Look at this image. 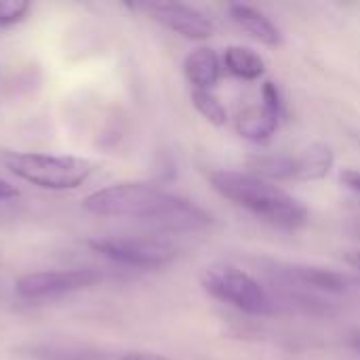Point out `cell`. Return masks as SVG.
<instances>
[{
    "mask_svg": "<svg viewBox=\"0 0 360 360\" xmlns=\"http://www.w3.org/2000/svg\"><path fill=\"white\" fill-rule=\"evenodd\" d=\"M82 209L97 217L139 221L162 236L200 232L213 224L202 207L143 181H122L95 190L82 200Z\"/></svg>",
    "mask_w": 360,
    "mask_h": 360,
    "instance_id": "obj_1",
    "label": "cell"
},
{
    "mask_svg": "<svg viewBox=\"0 0 360 360\" xmlns=\"http://www.w3.org/2000/svg\"><path fill=\"white\" fill-rule=\"evenodd\" d=\"M209 181L217 194L278 228H297L308 221L306 205L281 186L247 171H211Z\"/></svg>",
    "mask_w": 360,
    "mask_h": 360,
    "instance_id": "obj_2",
    "label": "cell"
},
{
    "mask_svg": "<svg viewBox=\"0 0 360 360\" xmlns=\"http://www.w3.org/2000/svg\"><path fill=\"white\" fill-rule=\"evenodd\" d=\"M0 165L17 179L51 192L76 190L95 171V165L82 156L17 150H0Z\"/></svg>",
    "mask_w": 360,
    "mask_h": 360,
    "instance_id": "obj_3",
    "label": "cell"
},
{
    "mask_svg": "<svg viewBox=\"0 0 360 360\" xmlns=\"http://www.w3.org/2000/svg\"><path fill=\"white\" fill-rule=\"evenodd\" d=\"M202 289L236 310L251 316H268L276 310L272 295L245 270L232 264H213L200 276Z\"/></svg>",
    "mask_w": 360,
    "mask_h": 360,
    "instance_id": "obj_4",
    "label": "cell"
},
{
    "mask_svg": "<svg viewBox=\"0 0 360 360\" xmlns=\"http://www.w3.org/2000/svg\"><path fill=\"white\" fill-rule=\"evenodd\" d=\"M86 245L122 266H133V268H165L171 262L177 259L179 249L165 238L162 234H152V236H95L89 238Z\"/></svg>",
    "mask_w": 360,
    "mask_h": 360,
    "instance_id": "obj_5",
    "label": "cell"
},
{
    "mask_svg": "<svg viewBox=\"0 0 360 360\" xmlns=\"http://www.w3.org/2000/svg\"><path fill=\"white\" fill-rule=\"evenodd\" d=\"M101 281V272L93 268H68V270H36L21 274L15 281V291L23 300H46L68 293H76L95 287Z\"/></svg>",
    "mask_w": 360,
    "mask_h": 360,
    "instance_id": "obj_6",
    "label": "cell"
},
{
    "mask_svg": "<svg viewBox=\"0 0 360 360\" xmlns=\"http://www.w3.org/2000/svg\"><path fill=\"white\" fill-rule=\"evenodd\" d=\"M141 11L150 15L156 23L165 25L167 30L188 38V40H207L213 36V21L198 11L196 6L184 4V2H143L139 4Z\"/></svg>",
    "mask_w": 360,
    "mask_h": 360,
    "instance_id": "obj_7",
    "label": "cell"
},
{
    "mask_svg": "<svg viewBox=\"0 0 360 360\" xmlns=\"http://www.w3.org/2000/svg\"><path fill=\"white\" fill-rule=\"evenodd\" d=\"M270 272H274L276 278L285 281L289 287L300 285L331 295H340L348 291V276L331 268L308 266V264H270Z\"/></svg>",
    "mask_w": 360,
    "mask_h": 360,
    "instance_id": "obj_8",
    "label": "cell"
},
{
    "mask_svg": "<svg viewBox=\"0 0 360 360\" xmlns=\"http://www.w3.org/2000/svg\"><path fill=\"white\" fill-rule=\"evenodd\" d=\"M283 110H276L262 101V105H251L236 118V131L240 137L253 141V143H266L272 139L281 124Z\"/></svg>",
    "mask_w": 360,
    "mask_h": 360,
    "instance_id": "obj_9",
    "label": "cell"
},
{
    "mask_svg": "<svg viewBox=\"0 0 360 360\" xmlns=\"http://www.w3.org/2000/svg\"><path fill=\"white\" fill-rule=\"evenodd\" d=\"M228 11H230V17L234 19V23H238L249 36H253L262 44L278 46L283 42V34L276 27V23L268 15H264L259 8H255L247 2H232L228 6Z\"/></svg>",
    "mask_w": 360,
    "mask_h": 360,
    "instance_id": "obj_10",
    "label": "cell"
},
{
    "mask_svg": "<svg viewBox=\"0 0 360 360\" xmlns=\"http://www.w3.org/2000/svg\"><path fill=\"white\" fill-rule=\"evenodd\" d=\"M335 154L327 143H310L293 156V181H319L331 173Z\"/></svg>",
    "mask_w": 360,
    "mask_h": 360,
    "instance_id": "obj_11",
    "label": "cell"
},
{
    "mask_svg": "<svg viewBox=\"0 0 360 360\" xmlns=\"http://www.w3.org/2000/svg\"><path fill=\"white\" fill-rule=\"evenodd\" d=\"M184 74L194 91H211L221 76V61L211 46H198L184 61Z\"/></svg>",
    "mask_w": 360,
    "mask_h": 360,
    "instance_id": "obj_12",
    "label": "cell"
},
{
    "mask_svg": "<svg viewBox=\"0 0 360 360\" xmlns=\"http://www.w3.org/2000/svg\"><path fill=\"white\" fill-rule=\"evenodd\" d=\"M30 356L36 360H120L122 352L101 350L95 346L72 342H42L30 346Z\"/></svg>",
    "mask_w": 360,
    "mask_h": 360,
    "instance_id": "obj_13",
    "label": "cell"
},
{
    "mask_svg": "<svg viewBox=\"0 0 360 360\" xmlns=\"http://www.w3.org/2000/svg\"><path fill=\"white\" fill-rule=\"evenodd\" d=\"M224 65L230 74L245 78V80H255L259 76H264L266 72V61L262 55H257L255 51L247 49V46H228L224 53Z\"/></svg>",
    "mask_w": 360,
    "mask_h": 360,
    "instance_id": "obj_14",
    "label": "cell"
},
{
    "mask_svg": "<svg viewBox=\"0 0 360 360\" xmlns=\"http://www.w3.org/2000/svg\"><path fill=\"white\" fill-rule=\"evenodd\" d=\"M249 173L272 184L293 179V156L289 154H257L249 158Z\"/></svg>",
    "mask_w": 360,
    "mask_h": 360,
    "instance_id": "obj_15",
    "label": "cell"
},
{
    "mask_svg": "<svg viewBox=\"0 0 360 360\" xmlns=\"http://www.w3.org/2000/svg\"><path fill=\"white\" fill-rule=\"evenodd\" d=\"M192 105L213 127L228 124V110L211 91H192Z\"/></svg>",
    "mask_w": 360,
    "mask_h": 360,
    "instance_id": "obj_16",
    "label": "cell"
},
{
    "mask_svg": "<svg viewBox=\"0 0 360 360\" xmlns=\"http://www.w3.org/2000/svg\"><path fill=\"white\" fill-rule=\"evenodd\" d=\"M32 4L27 0H0V27H11L21 23Z\"/></svg>",
    "mask_w": 360,
    "mask_h": 360,
    "instance_id": "obj_17",
    "label": "cell"
},
{
    "mask_svg": "<svg viewBox=\"0 0 360 360\" xmlns=\"http://www.w3.org/2000/svg\"><path fill=\"white\" fill-rule=\"evenodd\" d=\"M340 181L350 192H354L356 196H360V171H356V169H344L340 173Z\"/></svg>",
    "mask_w": 360,
    "mask_h": 360,
    "instance_id": "obj_18",
    "label": "cell"
},
{
    "mask_svg": "<svg viewBox=\"0 0 360 360\" xmlns=\"http://www.w3.org/2000/svg\"><path fill=\"white\" fill-rule=\"evenodd\" d=\"M120 360H173L156 352H122Z\"/></svg>",
    "mask_w": 360,
    "mask_h": 360,
    "instance_id": "obj_19",
    "label": "cell"
},
{
    "mask_svg": "<svg viewBox=\"0 0 360 360\" xmlns=\"http://www.w3.org/2000/svg\"><path fill=\"white\" fill-rule=\"evenodd\" d=\"M19 196V190L13 186V184H8L6 179H2L0 177V202H4V200H13V198H17Z\"/></svg>",
    "mask_w": 360,
    "mask_h": 360,
    "instance_id": "obj_20",
    "label": "cell"
},
{
    "mask_svg": "<svg viewBox=\"0 0 360 360\" xmlns=\"http://www.w3.org/2000/svg\"><path fill=\"white\" fill-rule=\"evenodd\" d=\"M344 262L360 272V249H350V251H346V253H344Z\"/></svg>",
    "mask_w": 360,
    "mask_h": 360,
    "instance_id": "obj_21",
    "label": "cell"
},
{
    "mask_svg": "<svg viewBox=\"0 0 360 360\" xmlns=\"http://www.w3.org/2000/svg\"><path fill=\"white\" fill-rule=\"evenodd\" d=\"M350 340H352V346H354V350H356V352L360 354V331H354Z\"/></svg>",
    "mask_w": 360,
    "mask_h": 360,
    "instance_id": "obj_22",
    "label": "cell"
}]
</instances>
